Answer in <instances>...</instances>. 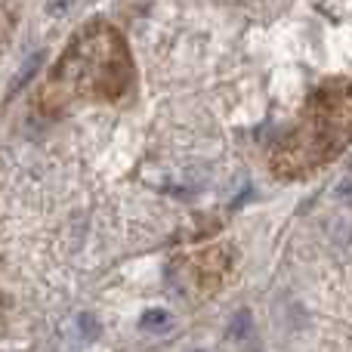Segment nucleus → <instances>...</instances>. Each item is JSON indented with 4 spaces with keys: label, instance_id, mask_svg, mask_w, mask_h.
Instances as JSON below:
<instances>
[{
    "label": "nucleus",
    "instance_id": "obj_1",
    "mask_svg": "<svg viewBox=\"0 0 352 352\" xmlns=\"http://www.w3.org/2000/svg\"><path fill=\"white\" fill-rule=\"evenodd\" d=\"M133 87V56L109 22L80 28L41 87V109L62 111L74 102H118Z\"/></svg>",
    "mask_w": 352,
    "mask_h": 352
},
{
    "label": "nucleus",
    "instance_id": "obj_2",
    "mask_svg": "<svg viewBox=\"0 0 352 352\" xmlns=\"http://www.w3.org/2000/svg\"><path fill=\"white\" fill-rule=\"evenodd\" d=\"M352 93L346 78L324 80L300 111V121L272 148L269 167L278 179H303L322 170L349 146Z\"/></svg>",
    "mask_w": 352,
    "mask_h": 352
},
{
    "label": "nucleus",
    "instance_id": "obj_3",
    "mask_svg": "<svg viewBox=\"0 0 352 352\" xmlns=\"http://www.w3.org/2000/svg\"><path fill=\"white\" fill-rule=\"evenodd\" d=\"M229 250L226 248H207L201 254L176 260L173 272H179V291H198L207 294L226 278L229 272Z\"/></svg>",
    "mask_w": 352,
    "mask_h": 352
},
{
    "label": "nucleus",
    "instance_id": "obj_4",
    "mask_svg": "<svg viewBox=\"0 0 352 352\" xmlns=\"http://www.w3.org/2000/svg\"><path fill=\"white\" fill-rule=\"evenodd\" d=\"M170 324V316H167V309H148L146 316H142L140 328L142 331H155V328H167Z\"/></svg>",
    "mask_w": 352,
    "mask_h": 352
},
{
    "label": "nucleus",
    "instance_id": "obj_5",
    "mask_svg": "<svg viewBox=\"0 0 352 352\" xmlns=\"http://www.w3.org/2000/svg\"><path fill=\"white\" fill-rule=\"evenodd\" d=\"M248 324H250V316H248V312H241V316L235 318V324H232L235 337H244V334H248Z\"/></svg>",
    "mask_w": 352,
    "mask_h": 352
},
{
    "label": "nucleus",
    "instance_id": "obj_6",
    "mask_svg": "<svg viewBox=\"0 0 352 352\" xmlns=\"http://www.w3.org/2000/svg\"><path fill=\"white\" fill-rule=\"evenodd\" d=\"M90 331V337H96L99 334V324L96 322H93V316H80V331Z\"/></svg>",
    "mask_w": 352,
    "mask_h": 352
},
{
    "label": "nucleus",
    "instance_id": "obj_7",
    "mask_svg": "<svg viewBox=\"0 0 352 352\" xmlns=\"http://www.w3.org/2000/svg\"><path fill=\"white\" fill-rule=\"evenodd\" d=\"M195 352H204V349H195Z\"/></svg>",
    "mask_w": 352,
    "mask_h": 352
}]
</instances>
